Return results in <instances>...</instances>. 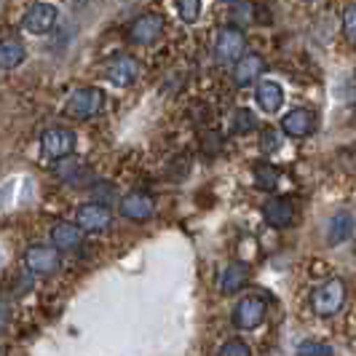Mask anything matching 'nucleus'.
<instances>
[{
    "mask_svg": "<svg viewBox=\"0 0 356 356\" xmlns=\"http://www.w3.org/2000/svg\"><path fill=\"white\" fill-rule=\"evenodd\" d=\"M163 35V19L159 14H143L129 24V40L137 46H150Z\"/></svg>",
    "mask_w": 356,
    "mask_h": 356,
    "instance_id": "0eeeda50",
    "label": "nucleus"
},
{
    "mask_svg": "<svg viewBox=\"0 0 356 356\" xmlns=\"http://www.w3.org/2000/svg\"><path fill=\"white\" fill-rule=\"evenodd\" d=\"M263 72H266L263 56H257V54H244V56L236 62V67H233V81H236V86H252Z\"/></svg>",
    "mask_w": 356,
    "mask_h": 356,
    "instance_id": "ddd939ff",
    "label": "nucleus"
},
{
    "mask_svg": "<svg viewBox=\"0 0 356 356\" xmlns=\"http://www.w3.org/2000/svg\"><path fill=\"white\" fill-rule=\"evenodd\" d=\"M244 49H247V38L238 27H222L220 35H217V43H214V54L220 62H238L244 56Z\"/></svg>",
    "mask_w": 356,
    "mask_h": 356,
    "instance_id": "39448f33",
    "label": "nucleus"
},
{
    "mask_svg": "<svg viewBox=\"0 0 356 356\" xmlns=\"http://www.w3.org/2000/svg\"><path fill=\"white\" fill-rule=\"evenodd\" d=\"M105 78L113 83V86L126 89V86H131V83L140 78V62H137L134 56L121 54V56H115L113 62H107L105 65Z\"/></svg>",
    "mask_w": 356,
    "mask_h": 356,
    "instance_id": "1a4fd4ad",
    "label": "nucleus"
},
{
    "mask_svg": "<svg viewBox=\"0 0 356 356\" xmlns=\"http://www.w3.org/2000/svg\"><path fill=\"white\" fill-rule=\"evenodd\" d=\"M225 3H233V0H225Z\"/></svg>",
    "mask_w": 356,
    "mask_h": 356,
    "instance_id": "c85d7f7f",
    "label": "nucleus"
},
{
    "mask_svg": "<svg viewBox=\"0 0 356 356\" xmlns=\"http://www.w3.org/2000/svg\"><path fill=\"white\" fill-rule=\"evenodd\" d=\"M257 105L263 107L266 113H279L284 105V91L276 81H266L257 86Z\"/></svg>",
    "mask_w": 356,
    "mask_h": 356,
    "instance_id": "f3484780",
    "label": "nucleus"
},
{
    "mask_svg": "<svg viewBox=\"0 0 356 356\" xmlns=\"http://www.w3.org/2000/svg\"><path fill=\"white\" fill-rule=\"evenodd\" d=\"M279 169L276 166H270V163H257L254 169H252V179H254V188H260V191H276V185H279Z\"/></svg>",
    "mask_w": 356,
    "mask_h": 356,
    "instance_id": "aec40b11",
    "label": "nucleus"
},
{
    "mask_svg": "<svg viewBox=\"0 0 356 356\" xmlns=\"http://www.w3.org/2000/svg\"><path fill=\"white\" fill-rule=\"evenodd\" d=\"M59 250L56 247H43V244H33L24 252V266L30 268V273L35 276H49L59 268Z\"/></svg>",
    "mask_w": 356,
    "mask_h": 356,
    "instance_id": "6e6552de",
    "label": "nucleus"
},
{
    "mask_svg": "<svg viewBox=\"0 0 356 356\" xmlns=\"http://www.w3.org/2000/svg\"><path fill=\"white\" fill-rule=\"evenodd\" d=\"M8 316H11V314H8V305L0 300V332L8 327Z\"/></svg>",
    "mask_w": 356,
    "mask_h": 356,
    "instance_id": "cd10ccee",
    "label": "nucleus"
},
{
    "mask_svg": "<svg viewBox=\"0 0 356 356\" xmlns=\"http://www.w3.org/2000/svg\"><path fill=\"white\" fill-rule=\"evenodd\" d=\"M81 244H83V231L75 222H56L51 228V247L59 252L78 250Z\"/></svg>",
    "mask_w": 356,
    "mask_h": 356,
    "instance_id": "2eb2a0df",
    "label": "nucleus"
},
{
    "mask_svg": "<svg viewBox=\"0 0 356 356\" xmlns=\"http://www.w3.org/2000/svg\"><path fill=\"white\" fill-rule=\"evenodd\" d=\"M217 356H252V348L244 343V340L233 338V340H228V343H222V346H220Z\"/></svg>",
    "mask_w": 356,
    "mask_h": 356,
    "instance_id": "b1692460",
    "label": "nucleus"
},
{
    "mask_svg": "<svg viewBox=\"0 0 356 356\" xmlns=\"http://www.w3.org/2000/svg\"><path fill=\"white\" fill-rule=\"evenodd\" d=\"M260 147H263V153H276V150L282 147V137H279L273 129H268L266 134H263V143H260Z\"/></svg>",
    "mask_w": 356,
    "mask_h": 356,
    "instance_id": "393cba45",
    "label": "nucleus"
},
{
    "mask_svg": "<svg viewBox=\"0 0 356 356\" xmlns=\"http://www.w3.org/2000/svg\"><path fill=\"white\" fill-rule=\"evenodd\" d=\"M282 131H284L286 137H295V140L311 137L316 131V115H314V110L295 107L292 113H286L284 118H282Z\"/></svg>",
    "mask_w": 356,
    "mask_h": 356,
    "instance_id": "9d476101",
    "label": "nucleus"
},
{
    "mask_svg": "<svg viewBox=\"0 0 356 356\" xmlns=\"http://www.w3.org/2000/svg\"><path fill=\"white\" fill-rule=\"evenodd\" d=\"M27 56V49L19 40H3L0 43V67H19Z\"/></svg>",
    "mask_w": 356,
    "mask_h": 356,
    "instance_id": "6ab92c4d",
    "label": "nucleus"
},
{
    "mask_svg": "<svg viewBox=\"0 0 356 356\" xmlns=\"http://www.w3.org/2000/svg\"><path fill=\"white\" fill-rule=\"evenodd\" d=\"M105 110V91L97 89V86H83V89H75L65 105V113L70 118H78V121H86V118H94Z\"/></svg>",
    "mask_w": 356,
    "mask_h": 356,
    "instance_id": "f257e3e1",
    "label": "nucleus"
},
{
    "mask_svg": "<svg viewBox=\"0 0 356 356\" xmlns=\"http://www.w3.org/2000/svg\"><path fill=\"white\" fill-rule=\"evenodd\" d=\"M266 314H268L266 300L260 295H247V298H241L236 303V308H233V321L241 330H254V327H260L266 321Z\"/></svg>",
    "mask_w": 356,
    "mask_h": 356,
    "instance_id": "20e7f679",
    "label": "nucleus"
},
{
    "mask_svg": "<svg viewBox=\"0 0 356 356\" xmlns=\"http://www.w3.org/2000/svg\"><path fill=\"white\" fill-rule=\"evenodd\" d=\"M156 212V201L153 196H147V193H129V196L121 201V214H124L126 220H147V217H153Z\"/></svg>",
    "mask_w": 356,
    "mask_h": 356,
    "instance_id": "4468645a",
    "label": "nucleus"
},
{
    "mask_svg": "<svg viewBox=\"0 0 356 356\" xmlns=\"http://www.w3.org/2000/svg\"><path fill=\"white\" fill-rule=\"evenodd\" d=\"M110 222H113V214L107 207L102 204H83V207H78V212H75V225L81 228V231H91V233H99L110 228Z\"/></svg>",
    "mask_w": 356,
    "mask_h": 356,
    "instance_id": "9b49d317",
    "label": "nucleus"
},
{
    "mask_svg": "<svg viewBox=\"0 0 356 356\" xmlns=\"http://www.w3.org/2000/svg\"><path fill=\"white\" fill-rule=\"evenodd\" d=\"M247 282H250V266L241 263V260H236V263H231V266L222 270V276H220V292L222 295H236V292L244 289Z\"/></svg>",
    "mask_w": 356,
    "mask_h": 356,
    "instance_id": "dca6fc26",
    "label": "nucleus"
},
{
    "mask_svg": "<svg viewBox=\"0 0 356 356\" xmlns=\"http://www.w3.org/2000/svg\"><path fill=\"white\" fill-rule=\"evenodd\" d=\"M346 303V282L343 279H330L314 289L311 305L319 316H335Z\"/></svg>",
    "mask_w": 356,
    "mask_h": 356,
    "instance_id": "f03ea898",
    "label": "nucleus"
},
{
    "mask_svg": "<svg viewBox=\"0 0 356 356\" xmlns=\"http://www.w3.org/2000/svg\"><path fill=\"white\" fill-rule=\"evenodd\" d=\"M177 11L185 24H193L201 17V0H177Z\"/></svg>",
    "mask_w": 356,
    "mask_h": 356,
    "instance_id": "5701e85b",
    "label": "nucleus"
},
{
    "mask_svg": "<svg viewBox=\"0 0 356 356\" xmlns=\"http://www.w3.org/2000/svg\"><path fill=\"white\" fill-rule=\"evenodd\" d=\"M72 150H75V131L62 129V126H54L49 131H43V137H40V153L49 161L67 159Z\"/></svg>",
    "mask_w": 356,
    "mask_h": 356,
    "instance_id": "7ed1b4c3",
    "label": "nucleus"
},
{
    "mask_svg": "<svg viewBox=\"0 0 356 356\" xmlns=\"http://www.w3.org/2000/svg\"><path fill=\"white\" fill-rule=\"evenodd\" d=\"M351 233H354V217L348 212H338L327 225V241L335 247V244H343L346 238H351Z\"/></svg>",
    "mask_w": 356,
    "mask_h": 356,
    "instance_id": "a211bd4d",
    "label": "nucleus"
},
{
    "mask_svg": "<svg viewBox=\"0 0 356 356\" xmlns=\"http://www.w3.org/2000/svg\"><path fill=\"white\" fill-rule=\"evenodd\" d=\"M343 30H346V35L356 40V3L348 6L346 14H343Z\"/></svg>",
    "mask_w": 356,
    "mask_h": 356,
    "instance_id": "a878e982",
    "label": "nucleus"
},
{
    "mask_svg": "<svg viewBox=\"0 0 356 356\" xmlns=\"http://www.w3.org/2000/svg\"><path fill=\"white\" fill-rule=\"evenodd\" d=\"M56 19H59L56 6H51V3H35V6H30V11L24 14L22 24H24V30L33 33V35H49L54 27H56Z\"/></svg>",
    "mask_w": 356,
    "mask_h": 356,
    "instance_id": "423d86ee",
    "label": "nucleus"
},
{
    "mask_svg": "<svg viewBox=\"0 0 356 356\" xmlns=\"http://www.w3.org/2000/svg\"><path fill=\"white\" fill-rule=\"evenodd\" d=\"M263 220L270 228H289L295 222V204H292V198H270V201H266Z\"/></svg>",
    "mask_w": 356,
    "mask_h": 356,
    "instance_id": "f8f14e48",
    "label": "nucleus"
},
{
    "mask_svg": "<svg viewBox=\"0 0 356 356\" xmlns=\"http://www.w3.org/2000/svg\"><path fill=\"white\" fill-rule=\"evenodd\" d=\"M254 126H257V118H254V113H252L250 107H238V110H233L231 115V134H250L254 131Z\"/></svg>",
    "mask_w": 356,
    "mask_h": 356,
    "instance_id": "412c9836",
    "label": "nucleus"
},
{
    "mask_svg": "<svg viewBox=\"0 0 356 356\" xmlns=\"http://www.w3.org/2000/svg\"><path fill=\"white\" fill-rule=\"evenodd\" d=\"M220 145H222V143H220V137H217V134L212 131V137H207V140H204V150H207V153H212V156H214V153L220 150Z\"/></svg>",
    "mask_w": 356,
    "mask_h": 356,
    "instance_id": "bb28decb",
    "label": "nucleus"
},
{
    "mask_svg": "<svg viewBox=\"0 0 356 356\" xmlns=\"http://www.w3.org/2000/svg\"><path fill=\"white\" fill-rule=\"evenodd\" d=\"M295 354L298 356H332V348H330L327 343H319V340H303V343H298Z\"/></svg>",
    "mask_w": 356,
    "mask_h": 356,
    "instance_id": "4be33fe9",
    "label": "nucleus"
}]
</instances>
